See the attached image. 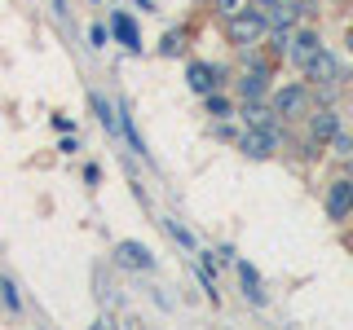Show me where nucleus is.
<instances>
[{
    "instance_id": "obj_1",
    "label": "nucleus",
    "mask_w": 353,
    "mask_h": 330,
    "mask_svg": "<svg viewBox=\"0 0 353 330\" xmlns=\"http://www.w3.org/2000/svg\"><path fill=\"white\" fill-rule=\"evenodd\" d=\"M225 31H230V44H239V49H252L265 31H270V18L256 14V9H243L239 18H230L225 22Z\"/></svg>"
},
{
    "instance_id": "obj_2",
    "label": "nucleus",
    "mask_w": 353,
    "mask_h": 330,
    "mask_svg": "<svg viewBox=\"0 0 353 330\" xmlns=\"http://www.w3.org/2000/svg\"><path fill=\"white\" fill-rule=\"evenodd\" d=\"M239 150L248 154V159H270V154L279 150V132L274 128H248L239 137Z\"/></svg>"
},
{
    "instance_id": "obj_3",
    "label": "nucleus",
    "mask_w": 353,
    "mask_h": 330,
    "mask_svg": "<svg viewBox=\"0 0 353 330\" xmlns=\"http://www.w3.org/2000/svg\"><path fill=\"white\" fill-rule=\"evenodd\" d=\"M305 110H309V88L305 84H292L274 97V115H283V119H296V115H305Z\"/></svg>"
},
{
    "instance_id": "obj_4",
    "label": "nucleus",
    "mask_w": 353,
    "mask_h": 330,
    "mask_svg": "<svg viewBox=\"0 0 353 330\" xmlns=\"http://www.w3.org/2000/svg\"><path fill=\"white\" fill-rule=\"evenodd\" d=\"M327 216L331 220H345V216H353V181H331V190H327Z\"/></svg>"
},
{
    "instance_id": "obj_5",
    "label": "nucleus",
    "mask_w": 353,
    "mask_h": 330,
    "mask_svg": "<svg viewBox=\"0 0 353 330\" xmlns=\"http://www.w3.org/2000/svg\"><path fill=\"white\" fill-rule=\"evenodd\" d=\"M115 264H124V269H141V273H150L154 269V256L141 242H119L115 247Z\"/></svg>"
},
{
    "instance_id": "obj_6",
    "label": "nucleus",
    "mask_w": 353,
    "mask_h": 330,
    "mask_svg": "<svg viewBox=\"0 0 353 330\" xmlns=\"http://www.w3.org/2000/svg\"><path fill=\"white\" fill-rule=\"evenodd\" d=\"M305 75H309V80H318V84H327V88H336V84H340V62H336V58H331V53L323 49L314 62L305 66Z\"/></svg>"
},
{
    "instance_id": "obj_7",
    "label": "nucleus",
    "mask_w": 353,
    "mask_h": 330,
    "mask_svg": "<svg viewBox=\"0 0 353 330\" xmlns=\"http://www.w3.org/2000/svg\"><path fill=\"white\" fill-rule=\"evenodd\" d=\"M287 53H292L296 66H309L318 53H323V40H318L314 31H301V36H292V49H287Z\"/></svg>"
},
{
    "instance_id": "obj_8",
    "label": "nucleus",
    "mask_w": 353,
    "mask_h": 330,
    "mask_svg": "<svg viewBox=\"0 0 353 330\" xmlns=\"http://www.w3.org/2000/svg\"><path fill=\"white\" fill-rule=\"evenodd\" d=\"M221 75H225L221 66H203V62H194L185 80H190V88H194V93H203V97H208V93H212V88L221 84Z\"/></svg>"
},
{
    "instance_id": "obj_9",
    "label": "nucleus",
    "mask_w": 353,
    "mask_h": 330,
    "mask_svg": "<svg viewBox=\"0 0 353 330\" xmlns=\"http://www.w3.org/2000/svg\"><path fill=\"white\" fill-rule=\"evenodd\" d=\"M309 132H314V141H331L340 132V119H336V110H318L314 119H309Z\"/></svg>"
},
{
    "instance_id": "obj_10",
    "label": "nucleus",
    "mask_w": 353,
    "mask_h": 330,
    "mask_svg": "<svg viewBox=\"0 0 353 330\" xmlns=\"http://www.w3.org/2000/svg\"><path fill=\"white\" fill-rule=\"evenodd\" d=\"M265 80H270V71H265V66H252V71H248V75L239 80L243 97H248V102H256V97L265 93Z\"/></svg>"
},
{
    "instance_id": "obj_11",
    "label": "nucleus",
    "mask_w": 353,
    "mask_h": 330,
    "mask_svg": "<svg viewBox=\"0 0 353 330\" xmlns=\"http://www.w3.org/2000/svg\"><path fill=\"white\" fill-rule=\"evenodd\" d=\"M239 278H243V295H248L252 304H265V291H261V278H256V269H252V264H239Z\"/></svg>"
},
{
    "instance_id": "obj_12",
    "label": "nucleus",
    "mask_w": 353,
    "mask_h": 330,
    "mask_svg": "<svg viewBox=\"0 0 353 330\" xmlns=\"http://www.w3.org/2000/svg\"><path fill=\"white\" fill-rule=\"evenodd\" d=\"M110 27H115V36H119V44H124V49H132V53L141 49V40H137V27H132V22H128L124 14H115V18H110Z\"/></svg>"
},
{
    "instance_id": "obj_13",
    "label": "nucleus",
    "mask_w": 353,
    "mask_h": 330,
    "mask_svg": "<svg viewBox=\"0 0 353 330\" xmlns=\"http://www.w3.org/2000/svg\"><path fill=\"white\" fill-rule=\"evenodd\" d=\"M93 110H97V119H102V124H106V132L124 128V115H115V106H110L102 93H93Z\"/></svg>"
},
{
    "instance_id": "obj_14",
    "label": "nucleus",
    "mask_w": 353,
    "mask_h": 330,
    "mask_svg": "<svg viewBox=\"0 0 353 330\" xmlns=\"http://www.w3.org/2000/svg\"><path fill=\"white\" fill-rule=\"evenodd\" d=\"M243 119H248L252 128H274V115L265 110L261 102H248V110H243Z\"/></svg>"
},
{
    "instance_id": "obj_15",
    "label": "nucleus",
    "mask_w": 353,
    "mask_h": 330,
    "mask_svg": "<svg viewBox=\"0 0 353 330\" xmlns=\"http://www.w3.org/2000/svg\"><path fill=\"white\" fill-rule=\"evenodd\" d=\"M212 5H216V14H221V18H225V22H230V18H239V14H243V9H248V5H252V0H212Z\"/></svg>"
},
{
    "instance_id": "obj_16",
    "label": "nucleus",
    "mask_w": 353,
    "mask_h": 330,
    "mask_svg": "<svg viewBox=\"0 0 353 330\" xmlns=\"http://www.w3.org/2000/svg\"><path fill=\"white\" fill-rule=\"evenodd\" d=\"M301 14V9H292V5H279V9H270V22L274 27H292V18Z\"/></svg>"
},
{
    "instance_id": "obj_17",
    "label": "nucleus",
    "mask_w": 353,
    "mask_h": 330,
    "mask_svg": "<svg viewBox=\"0 0 353 330\" xmlns=\"http://www.w3.org/2000/svg\"><path fill=\"white\" fill-rule=\"evenodd\" d=\"M0 300H5L9 308H14V313L22 308V300H18V291H14V282H9V278H0Z\"/></svg>"
},
{
    "instance_id": "obj_18",
    "label": "nucleus",
    "mask_w": 353,
    "mask_h": 330,
    "mask_svg": "<svg viewBox=\"0 0 353 330\" xmlns=\"http://www.w3.org/2000/svg\"><path fill=\"white\" fill-rule=\"evenodd\" d=\"M159 49H163V53H181V49H185V31H168Z\"/></svg>"
},
{
    "instance_id": "obj_19",
    "label": "nucleus",
    "mask_w": 353,
    "mask_h": 330,
    "mask_svg": "<svg viewBox=\"0 0 353 330\" xmlns=\"http://www.w3.org/2000/svg\"><path fill=\"white\" fill-rule=\"evenodd\" d=\"M208 115L225 119V115H230V102H225V97H216V93H208Z\"/></svg>"
},
{
    "instance_id": "obj_20",
    "label": "nucleus",
    "mask_w": 353,
    "mask_h": 330,
    "mask_svg": "<svg viewBox=\"0 0 353 330\" xmlns=\"http://www.w3.org/2000/svg\"><path fill=\"white\" fill-rule=\"evenodd\" d=\"M331 146H336L340 159H349V154H353V137H349V132H336V137H331Z\"/></svg>"
},
{
    "instance_id": "obj_21",
    "label": "nucleus",
    "mask_w": 353,
    "mask_h": 330,
    "mask_svg": "<svg viewBox=\"0 0 353 330\" xmlns=\"http://www.w3.org/2000/svg\"><path fill=\"white\" fill-rule=\"evenodd\" d=\"M168 234H172L176 242H181V247H194V238H190V234H185V229H181V225H176V220H172V225H168Z\"/></svg>"
},
{
    "instance_id": "obj_22",
    "label": "nucleus",
    "mask_w": 353,
    "mask_h": 330,
    "mask_svg": "<svg viewBox=\"0 0 353 330\" xmlns=\"http://www.w3.org/2000/svg\"><path fill=\"white\" fill-rule=\"evenodd\" d=\"M252 5H261V9H265V14H270V9H279V5H283V0H252Z\"/></svg>"
},
{
    "instance_id": "obj_23",
    "label": "nucleus",
    "mask_w": 353,
    "mask_h": 330,
    "mask_svg": "<svg viewBox=\"0 0 353 330\" xmlns=\"http://www.w3.org/2000/svg\"><path fill=\"white\" fill-rule=\"evenodd\" d=\"M309 9H314V0H301V14H309Z\"/></svg>"
},
{
    "instance_id": "obj_24",
    "label": "nucleus",
    "mask_w": 353,
    "mask_h": 330,
    "mask_svg": "<svg viewBox=\"0 0 353 330\" xmlns=\"http://www.w3.org/2000/svg\"><path fill=\"white\" fill-rule=\"evenodd\" d=\"M349 44H353V31H349Z\"/></svg>"
}]
</instances>
